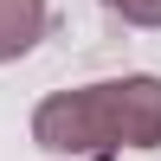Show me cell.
Segmentation results:
<instances>
[{
  "mask_svg": "<svg viewBox=\"0 0 161 161\" xmlns=\"http://www.w3.org/2000/svg\"><path fill=\"white\" fill-rule=\"evenodd\" d=\"M32 142L45 155H116V148H161V77L123 71L103 84L52 90L32 110Z\"/></svg>",
  "mask_w": 161,
  "mask_h": 161,
  "instance_id": "1",
  "label": "cell"
},
{
  "mask_svg": "<svg viewBox=\"0 0 161 161\" xmlns=\"http://www.w3.org/2000/svg\"><path fill=\"white\" fill-rule=\"evenodd\" d=\"M45 26H52L45 0H0V64L26 58V52L45 39Z\"/></svg>",
  "mask_w": 161,
  "mask_h": 161,
  "instance_id": "2",
  "label": "cell"
},
{
  "mask_svg": "<svg viewBox=\"0 0 161 161\" xmlns=\"http://www.w3.org/2000/svg\"><path fill=\"white\" fill-rule=\"evenodd\" d=\"M123 26H142V32H161V0H103Z\"/></svg>",
  "mask_w": 161,
  "mask_h": 161,
  "instance_id": "3",
  "label": "cell"
}]
</instances>
